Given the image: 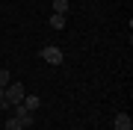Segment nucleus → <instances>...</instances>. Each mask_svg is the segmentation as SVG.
Here are the masks:
<instances>
[{
	"instance_id": "f257e3e1",
	"label": "nucleus",
	"mask_w": 133,
	"mask_h": 130,
	"mask_svg": "<svg viewBox=\"0 0 133 130\" xmlns=\"http://www.w3.org/2000/svg\"><path fill=\"white\" fill-rule=\"evenodd\" d=\"M24 98H27V86H24V83L12 80L9 86H6V101H9L12 106H18L21 101H24Z\"/></svg>"
},
{
	"instance_id": "1a4fd4ad",
	"label": "nucleus",
	"mask_w": 133,
	"mask_h": 130,
	"mask_svg": "<svg viewBox=\"0 0 133 130\" xmlns=\"http://www.w3.org/2000/svg\"><path fill=\"white\" fill-rule=\"evenodd\" d=\"M6 130H24V127H21V121L15 115H9V118H6Z\"/></svg>"
},
{
	"instance_id": "20e7f679",
	"label": "nucleus",
	"mask_w": 133,
	"mask_h": 130,
	"mask_svg": "<svg viewBox=\"0 0 133 130\" xmlns=\"http://www.w3.org/2000/svg\"><path fill=\"white\" fill-rule=\"evenodd\" d=\"M21 104H24V106H27L30 112H36L38 106H42V98H38V95H27V98H24V101H21Z\"/></svg>"
},
{
	"instance_id": "39448f33",
	"label": "nucleus",
	"mask_w": 133,
	"mask_h": 130,
	"mask_svg": "<svg viewBox=\"0 0 133 130\" xmlns=\"http://www.w3.org/2000/svg\"><path fill=\"white\" fill-rule=\"evenodd\" d=\"M53 12L56 15H68L71 12V3H68V0H53Z\"/></svg>"
},
{
	"instance_id": "6e6552de",
	"label": "nucleus",
	"mask_w": 133,
	"mask_h": 130,
	"mask_svg": "<svg viewBox=\"0 0 133 130\" xmlns=\"http://www.w3.org/2000/svg\"><path fill=\"white\" fill-rule=\"evenodd\" d=\"M12 83V77H9V68H0V89H6Z\"/></svg>"
},
{
	"instance_id": "7ed1b4c3",
	"label": "nucleus",
	"mask_w": 133,
	"mask_h": 130,
	"mask_svg": "<svg viewBox=\"0 0 133 130\" xmlns=\"http://www.w3.org/2000/svg\"><path fill=\"white\" fill-rule=\"evenodd\" d=\"M112 130H133V118L127 115V112H115V118H112Z\"/></svg>"
},
{
	"instance_id": "423d86ee",
	"label": "nucleus",
	"mask_w": 133,
	"mask_h": 130,
	"mask_svg": "<svg viewBox=\"0 0 133 130\" xmlns=\"http://www.w3.org/2000/svg\"><path fill=\"white\" fill-rule=\"evenodd\" d=\"M48 24H50L53 30H62V27H65V15H56V12H53L50 18H48Z\"/></svg>"
},
{
	"instance_id": "0eeeda50",
	"label": "nucleus",
	"mask_w": 133,
	"mask_h": 130,
	"mask_svg": "<svg viewBox=\"0 0 133 130\" xmlns=\"http://www.w3.org/2000/svg\"><path fill=\"white\" fill-rule=\"evenodd\" d=\"M15 118L21 121V127H24V130H27V127H33V121H36V115H33V112H24V115H15Z\"/></svg>"
},
{
	"instance_id": "f03ea898",
	"label": "nucleus",
	"mask_w": 133,
	"mask_h": 130,
	"mask_svg": "<svg viewBox=\"0 0 133 130\" xmlns=\"http://www.w3.org/2000/svg\"><path fill=\"white\" fill-rule=\"evenodd\" d=\"M38 56L44 59V62L48 65H62V59H65V53H62L56 44H48V47H42V53H38Z\"/></svg>"
}]
</instances>
